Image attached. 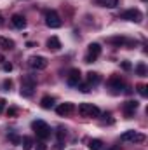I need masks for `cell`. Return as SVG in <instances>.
Wrapping results in <instances>:
<instances>
[{
    "mask_svg": "<svg viewBox=\"0 0 148 150\" xmlns=\"http://www.w3.org/2000/svg\"><path fill=\"white\" fill-rule=\"evenodd\" d=\"M32 127H33V131L37 133V136L42 142L47 140V138H51V127H49L44 120H33V122H32Z\"/></svg>",
    "mask_w": 148,
    "mask_h": 150,
    "instance_id": "obj_1",
    "label": "cell"
},
{
    "mask_svg": "<svg viewBox=\"0 0 148 150\" xmlns=\"http://www.w3.org/2000/svg\"><path fill=\"white\" fill-rule=\"evenodd\" d=\"M78 113L82 117H99V108L92 103H80L78 105Z\"/></svg>",
    "mask_w": 148,
    "mask_h": 150,
    "instance_id": "obj_2",
    "label": "cell"
},
{
    "mask_svg": "<svg viewBox=\"0 0 148 150\" xmlns=\"http://www.w3.org/2000/svg\"><path fill=\"white\" fill-rule=\"evenodd\" d=\"M120 142H124V143H127V142H131V143H141V142H145V134L129 129V131H125V133L120 134Z\"/></svg>",
    "mask_w": 148,
    "mask_h": 150,
    "instance_id": "obj_3",
    "label": "cell"
},
{
    "mask_svg": "<svg viewBox=\"0 0 148 150\" xmlns=\"http://www.w3.org/2000/svg\"><path fill=\"white\" fill-rule=\"evenodd\" d=\"M99 54H101V45L96 44V42L89 44V47H87V54H85V63H92V61H96V59L99 58Z\"/></svg>",
    "mask_w": 148,
    "mask_h": 150,
    "instance_id": "obj_4",
    "label": "cell"
},
{
    "mask_svg": "<svg viewBox=\"0 0 148 150\" xmlns=\"http://www.w3.org/2000/svg\"><path fill=\"white\" fill-rule=\"evenodd\" d=\"M45 25L49 28H59L61 26V18L56 11H45Z\"/></svg>",
    "mask_w": 148,
    "mask_h": 150,
    "instance_id": "obj_5",
    "label": "cell"
},
{
    "mask_svg": "<svg viewBox=\"0 0 148 150\" xmlns=\"http://www.w3.org/2000/svg\"><path fill=\"white\" fill-rule=\"evenodd\" d=\"M108 86H110L111 94H120L122 89H124V80L118 75H111L110 80H108Z\"/></svg>",
    "mask_w": 148,
    "mask_h": 150,
    "instance_id": "obj_6",
    "label": "cell"
},
{
    "mask_svg": "<svg viewBox=\"0 0 148 150\" xmlns=\"http://www.w3.org/2000/svg\"><path fill=\"white\" fill-rule=\"evenodd\" d=\"M122 19H125V21H134V23H140L141 19H143V14H141V11L140 9H127L125 12H122V16H120Z\"/></svg>",
    "mask_w": 148,
    "mask_h": 150,
    "instance_id": "obj_7",
    "label": "cell"
},
{
    "mask_svg": "<svg viewBox=\"0 0 148 150\" xmlns=\"http://www.w3.org/2000/svg\"><path fill=\"white\" fill-rule=\"evenodd\" d=\"M28 65H30L33 70H45L47 65H49V61H47L44 56H32V58L28 59Z\"/></svg>",
    "mask_w": 148,
    "mask_h": 150,
    "instance_id": "obj_8",
    "label": "cell"
},
{
    "mask_svg": "<svg viewBox=\"0 0 148 150\" xmlns=\"http://www.w3.org/2000/svg\"><path fill=\"white\" fill-rule=\"evenodd\" d=\"M80 79H82L80 70H78V68H73V70H70V74H68V77H66V82H68V86L75 87V86L80 84Z\"/></svg>",
    "mask_w": 148,
    "mask_h": 150,
    "instance_id": "obj_9",
    "label": "cell"
},
{
    "mask_svg": "<svg viewBox=\"0 0 148 150\" xmlns=\"http://www.w3.org/2000/svg\"><path fill=\"white\" fill-rule=\"evenodd\" d=\"M73 110H75L73 103H61V105L56 108V112H58V115H59V117H66V115H70Z\"/></svg>",
    "mask_w": 148,
    "mask_h": 150,
    "instance_id": "obj_10",
    "label": "cell"
},
{
    "mask_svg": "<svg viewBox=\"0 0 148 150\" xmlns=\"http://www.w3.org/2000/svg\"><path fill=\"white\" fill-rule=\"evenodd\" d=\"M11 23H12V26L18 28V30H23V28L26 26V19H25V16H21V14H14V16L11 18Z\"/></svg>",
    "mask_w": 148,
    "mask_h": 150,
    "instance_id": "obj_11",
    "label": "cell"
},
{
    "mask_svg": "<svg viewBox=\"0 0 148 150\" xmlns=\"http://www.w3.org/2000/svg\"><path fill=\"white\" fill-rule=\"evenodd\" d=\"M138 101H125L124 103V113H125V117H132L134 112L138 110Z\"/></svg>",
    "mask_w": 148,
    "mask_h": 150,
    "instance_id": "obj_12",
    "label": "cell"
},
{
    "mask_svg": "<svg viewBox=\"0 0 148 150\" xmlns=\"http://www.w3.org/2000/svg\"><path fill=\"white\" fill-rule=\"evenodd\" d=\"M47 49L49 51H59L61 49V42H59V38L58 37H51L47 40Z\"/></svg>",
    "mask_w": 148,
    "mask_h": 150,
    "instance_id": "obj_13",
    "label": "cell"
},
{
    "mask_svg": "<svg viewBox=\"0 0 148 150\" xmlns=\"http://www.w3.org/2000/svg\"><path fill=\"white\" fill-rule=\"evenodd\" d=\"M101 82V75L96 74V72H89L87 74V84L89 86H98Z\"/></svg>",
    "mask_w": 148,
    "mask_h": 150,
    "instance_id": "obj_14",
    "label": "cell"
},
{
    "mask_svg": "<svg viewBox=\"0 0 148 150\" xmlns=\"http://www.w3.org/2000/svg\"><path fill=\"white\" fill-rule=\"evenodd\" d=\"M0 47H2V49H5V51H11V49H14V47H16V44H14V40H11V38L0 37Z\"/></svg>",
    "mask_w": 148,
    "mask_h": 150,
    "instance_id": "obj_15",
    "label": "cell"
},
{
    "mask_svg": "<svg viewBox=\"0 0 148 150\" xmlns=\"http://www.w3.org/2000/svg\"><path fill=\"white\" fill-rule=\"evenodd\" d=\"M40 107L45 108V110L52 108V107H54V98H52V96H44V98L40 100Z\"/></svg>",
    "mask_w": 148,
    "mask_h": 150,
    "instance_id": "obj_16",
    "label": "cell"
},
{
    "mask_svg": "<svg viewBox=\"0 0 148 150\" xmlns=\"http://www.w3.org/2000/svg\"><path fill=\"white\" fill-rule=\"evenodd\" d=\"M21 145H23V150H32L33 149V140L30 136H23L21 138Z\"/></svg>",
    "mask_w": 148,
    "mask_h": 150,
    "instance_id": "obj_17",
    "label": "cell"
},
{
    "mask_svg": "<svg viewBox=\"0 0 148 150\" xmlns=\"http://www.w3.org/2000/svg\"><path fill=\"white\" fill-rule=\"evenodd\" d=\"M101 7H108V9H113L118 5V0H96Z\"/></svg>",
    "mask_w": 148,
    "mask_h": 150,
    "instance_id": "obj_18",
    "label": "cell"
},
{
    "mask_svg": "<svg viewBox=\"0 0 148 150\" xmlns=\"http://www.w3.org/2000/svg\"><path fill=\"white\" fill-rule=\"evenodd\" d=\"M89 149L91 150H101L103 149V142L94 138V140H89Z\"/></svg>",
    "mask_w": 148,
    "mask_h": 150,
    "instance_id": "obj_19",
    "label": "cell"
},
{
    "mask_svg": "<svg viewBox=\"0 0 148 150\" xmlns=\"http://www.w3.org/2000/svg\"><path fill=\"white\" fill-rule=\"evenodd\" d=\"M111 44H115V45H124V44H132V42H129L125 37H115V38H110Z\"/></svg>",
    "mask_w": 148,
    "mask_h": 150,
    "instance_id": "obj_20",
    "label": "cell"
},
{
    "mask_svg": "<svg viewBox=\"0 0 148 150\" xmlns=\"http://www.w3.org/2000/svg\"><path fill=\"white\" fill-rule=\"evenodd\" d=\"M33 89H35V87H28V86H21V96H25V98H30V96L33 94Z\"/></svg>",
    "mask_w": 148,
    "mask_h": 150,
    "instance_id": "obj_21",
    "label": "cell"
},
{
    "mask_svg": "<svg viewBox=\"0 0 148 150\" xmlns=\"http://www.w3.org/2000/svg\"><path fill=\"white\" fill-rule=\"evenodd\" d=\"M136 74L140 75V77H145L147 75V65L145 63H138L136 65Z\"/></svg>",
    "mask_w": 148,
    "mask_h": 150,
    "instance_id": "obj_22",
    "label": "cell"
},
{
    "mask_svg": "<svg viewBox=\"0 0 148 150\" xmlns=\"http://www.w3.org/2000/svg\"><path fill=\"white\" fill-rule=\"evenodd\" d=\"M138 93H140V94H141L143 98H147V96H148L147 86H145V84H140V86H138Z\"/></svg>",
    "mask_w": 148,
    "mask_h": 150,
    "instance_id": "obj_23",
    "label": "cell"
},
{
    "mask_svg": "<svg viewBox=\"0 0 148 150\" xmlns=\"http://www.w3.org/2000/svg\"><path fill=\"white\" fill-rule=\"evenodd\" d=\"M65 138H66V131H65V129H59V131H58V140H59V143H61Z\"/></svg>",
    "mask_w": 148,
    "mask_h": 150,
    "instance_id": "obj_24",
    "label": "cell"
},
{
    "mask_svg": "<svg viewBox=\"0 0 148 150\" xmlns=\"http://www.w3.org/2000/svg\"><path fill=\"white\" fill-rule=\"evenodd\" d=\"M11 87H12V80H11V79L4 80V89H5V91H11Z\"/></svg>",
    "mask_w": 148,
    "mask_h": 150,
    "instance_id": "obj_25",
    "label": "cell"
},
{
    "mask_svg": "<svg viewBox=\"0 0 148 150\" xmlns=\"http://www.w3.org/2000/svg\"><path fill=\"white\" fill-rule=\"evenodd\" d=\"M11 142H12L14 145H19V143H21V138L16 136V134H11Z\"/></svg>",
    "mask_w": 148,
    "mask_h": 150,
    "instance_id": "obj_26",
    "label": "cell"
},
{
    "mask_svg": "<svg viewBox=\"0 0 148 150\" xmlns=\"http://www.w3.org/2000/svg\"><path fill=\"white\" fill-rule=\"evenodd\" d=\"M2 68H4V72H12V63H4Z\"/></svg>",
    "mask_w": 148,
    "mask_h": 150,
    "instance_id": "obj_27",
    "label": "cell"
},
{
    "mask_svg": "<svg viewBox=\"0 0 148 150\" xmlns=\"http://www.w3.org/2000/svg\"><path fill=\"white\" fill-rule=\"evenodd\" d=\"M16 113H18V108H9V110H7V115H9V117H14Z\"/></svg>",
    "mask_w": 148,
    "mask_h": 150,
    "instance_id": "obj_28",
    "label": "cell"
},
{
    "mask_svg": "<svg viewBox=\"0 0 148 150\" xmlns=\"http://www.w3.org/2000/svg\"><path fill=\"white\" fill-rule=\"evenodd\" d=\"M122 68H124V70H131V63L124 61V63H122Z\"/></svg>",
    "mask_w": 148,
    "mask_h": 150,
    "instance_id": "obj_29",
    "label": "cell"
},
{
    "mask_svg": "<svg viewBox=\"0 0 148 150\" xmlns=\"http://www.w3.org/2000/svg\"><path fill=\"white\" fill-rule=\"evenodd\" d=\"M5 103H7L5 100H0V113L4 112V108H5Z\"/></svg>",
    "mask_w": 148,
    "mask_h": 150,
    "instance_id": "obj_30",
    "label": "cell"
},
{
    "mask_svg": "<svg viewBox=\"0 0 148 150\" xmlns=\"http://www.w3.org/2000/svg\"><path fill=\"white\" fill-rule=\"evenodd\" d=\"M37 150H47V147H45L44 143H38V145H37Z\"/></svg>",
    "mask_w": 148,
    "mask_h": 150,
    "instance_id": "obj_31",
    "label": "cell"
},
{
    "mask_svg": "<svg viewBox=\"0 0 148 150\" xmlns=\"http://www.w3.org/2000/svg\"><path fill=\"white\" fill-rule=\"evenodd\" d=\"M2 61H5V59H4V56H2V54H0V63H2Z\"/></svg>",
    "mask_w": 148,
    "mask_h": 150,
    "instance_id": "obj_32",
    "label": "cell"
},
{
    "mask_svg": "<svg viewBox=\"0 0 148 150\" xmlns=\"http://www.w3.org/2000/svg\"><path fill=\"white\" fill-rule=\"evenodd\" d=\"M2 23H4V18H2V14H0V25H2Z\"/></svg>",
    "mask_w": 148,
    "mask_h": 150,
    "instance_id": "obj_33",
    "label": "cell"
},
{
    "mask_svg": "<svg viewBox=\"0 0 148 150\" xmlns=\"http://www.w3.org/2000/svg\"><path fill=\"white\" fill-rule=\"evenodd\" d=\"M110 150H118V149H117V147H113V149H110Z\"/></svg>",
    "mask_w": 148,
    "mask_h": 150,
    "instance_id": "obj_34",
    "label": "cell"
},
{
    "mask_svg": "<svg viewBox=\"0 0 148 150\" xmlns=\"http://www.w3.org/2000/svg\"><path fill=\"white\" fill-rule=\"evenodd\" d=\"M143 2H147V0H143Z\"/></svg>",
    "mask_w": 148,
    "mask_h": 150,
    "instance_id": "obj_35",
    "label": "cell"
}]
</instances>
